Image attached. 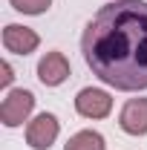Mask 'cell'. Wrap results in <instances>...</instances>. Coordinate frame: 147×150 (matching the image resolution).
Wrapping results in <instances>:
<instances>
[{
  "label": "cell",
  "instance_id": "obj_9",
  "mask_svg": "<svg viewBox=\"0 0 147 150\" xmlns=\"http://www.w3.org/2000/svg\"><path fill=\"white\" fill-rule=\"evenodd\" d=\"M9 3H12V9H18L23 15H43L52 6V0H9Z\"/></svg>",
  "mask_w": 147,
  "mask_h": 150
},
{
  "label": "cell",
  "instance_id": "obj_8",
  "mask_svg": "<svg viewBox=\"0 0 147 150\" xmlns=\"http://www.w3.org/2000/svg\"><path fill=\"white\" fill-rule=\"evenodd\" d=\"M64 150H107V144H104V136H101V133L81 130L64 144Z\"/></svg>",
  "mask_w": 147,
  "mask_h": 150
},
{
  "label": "cell",
  "instance_id": "obj_1",
  "mask_svg": "<svg viewBox=\"0 0 147 150\" xmlns=\"http://www.w3.org/2000/svg\"><path fill=\"white\" fill-rule=\"evenodd\" d=\"M84 61L112 90H147V3L115 0L101 6L81 38Z\"/></svg>",
  "mask_w": 147,
  "mask_h": 150
},
{
  "label": "cell",
  "instance_id": "obj_7",
  "mask_svg": "<svg viewBox=\"0 0 147 150\" xmlns=\"http://www.w3.org/2000/svg\"><path fill=\"white\" fill-rule=\"evenodd\" d=\"M37 43H40V35H37L35 29H29V26L9 23V26L3 29V46H6L9 52H15V55H29V52H35Z\"/></svg>",
  "mask_w": 147,
  "mask_h": 150
},
{
  "label": "cell",
  "instance_id": "obj_2",
  "mask_svg": "<svg viewBox=\"0 0 147 150\" xmlns=\"http://www.w3.org/2000/svg\"><path fill=\"white\" fill-rule=\"evenodd\" d=\"M35 110V95L29 90H9L0 104V121L6 127H20Z\"/></svg>",
  "mask_w": 147,
  "mask_h": 150
},
{
  "label": "cell",
  "instance_id": "obj_5",
  "mask_svg": "<svg viewBox=\"0 0 147 150\" xmlns=\"http://www.w3.org/2000/svg\"><path fill=\"white\" fill-rule=\"evenodd\" d=\"M37 78H40V84L43 87H58V84H64L66 78H69V61L64 52H46V55L37 61Z\"/></svg>",
  "mask_w": 147,
  "mask_h": 150
},
{
  "label": "cell",
  "instance_id": "obj_10",
  "mask_svg": "<svg viewBox=\"0 0 147 150\" xmlns=\"http://www.w3.org/2000/svg\"><path fill=\"white\" fill-rule=\"evenodd\" d=\"M12 81H15V69H12V64H9V61H3V64H0V87L6 90Z\"/></svg>",
  "mask_w": 147,
  "mask_h": 150
},
{
  "label": "cell",
  "instance_id": "obj_3",
  "mask_svg": "<svg viewBox=\"0 0 147 150\" xmlns=\"http://www.w3.org/2000/svg\"><path fill=\"white\" fill-rule=\"evenodd\" d=\"M58 133H61L58 118L52 112H40V115H35L29 121V127H26V144L32 150H49L55 144Z\"/></svg>",
  "mask_w": 147,
  "mask_h": 150
},
{
  "label": "cell",
  "instance_id": "obj_6",
  "mask_svg": "<svg viewBox=\"0 0 147 150\" xmlns=\"http://www.w3.org/2000/svg\"><path fill=\"white\" fill-rule=\"evenodd\" d=\"M118 127L127 136H147V98H130L118 112Z\"/></svg>",
  "mask_w": 147,
  "mask_h": 150
},
{
  "label": "cell",
  "instance_id": "obj_4",
  "mask_svg": "<svg viewBox=\"0 0 147 150\" xmlns=\"http://www.w3.org/2000/svg\"><path fill=\"white\" fill-rule=\"evenodd\" d=\"M75 110L84 118H107L112 112V98L104 90H95V87H84L81 93L75 95Z\"/></svg>",
  "mask_w": 147,
  "mask_h": 150
}]
</instances>
